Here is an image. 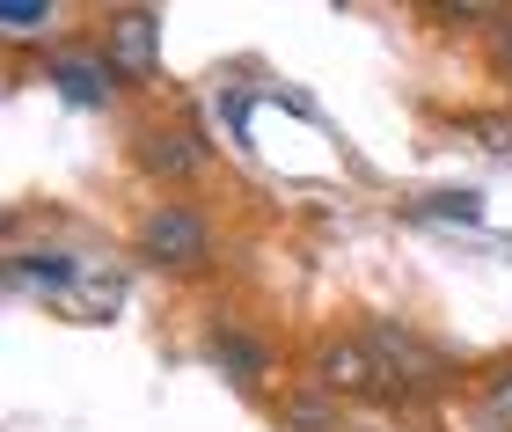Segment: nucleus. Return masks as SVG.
I'll return each mask as SVG.
<instances>
[{
	"instance_id": "1",
	"label": "nucleus",
	"mask_w": 512,
	"mask_h": 432,
	"mask_svg": "<svg viewBox=\"0 0 512 432\" xmlns=\"http://www.w3.org/2000/svg\"><path fill=\"white\" fill-rule=\"evenodd\" d=\"M132 249H139V264H154V271L198 279V271H213V220H205L198 198H161V206L139 213Z\"/></svg>"
},
{
	"instance_id": "2",
	"label": "nucleus",
	"mask_w": 512,
	"mask_h": 432,
	"mask_svg": "<svg viewBox=\"0 0 512 432\" xmlns=\"http://www.w3.org/2000/svg\"><path fill=\"white\" fill-rule=\"evenodd\" d=\"M308 389L322 396H374L388 389V374H381V359L366 337H322L315 359H308Z\"/></svg>"
},
{
	"instance_id": "3",
	"label": "nucleus",
	"mask_w": 512,
	"mask_h": 432,
	"mask_svg": "<svg viewBox=\"0 0 512 432\" xmlns=\"http://www.w3.org/2000/svg\"><path fill=\"white\" fill-rule=\"evenodd\" d=\"M103 59L118 81H154L161 74V22L147 8H118L103 22Z\"/></svg>"
},
{
	"instance_id": "4",
	"label": "nucleus",
	"mask_w": 512,
	"mask_h": 432,
	"mask_svg": "<svg viewBox=\"0 0 512 432\" xmlns=\"http://www.w3.org/2000/svg\"><path fill=\"white\" fill-rule=\"evenodd\" d=\"M132 147H139V169H147L154 184H191V176L205 169V140L191 125H147Z\"/></svg>"
},
{
	"instance_id": "5",
	"label": "nucleus",
	"mask_w": 512,
	"mask_h": 432,
	"mask_svg": "<svg viewBox=\"0 0 512 432\" xmlns=\"http://www.w3.org/2000/svg\"><path fill=\"white\" fill-rule=\"evenodd\" d=\"M205 359H213L227 381H242V389H264V381H271V345L249 337L242 323H227V315H220V330L205 337Z\"/></svg>"
},
{
	"instance_id": "6",
	"label": "nucleus",
	"mask_w": 512,
	"mask_h": 432,
	"mask_svg": "<svg viewBox=\"0 0 512 432\" xmlns=\"http://www.w3.org/2000/svg\"><path fill=\"white\" fill-rule=\"evenodd\" d=\"M44 74H52V88L66 103H110V96H118V74H110L103 44H96V52H52Z\"/></svg>"
},
{
	"instance_id": "7",
	"label": "nucleus",
	"mask_w": 512,
	"mask_h": 432,
	"mask_svg": "<svg viewBox=\"0 0 512 432\" xmlns=\"http://www.w3.org/2000/svg\"><path fill=\"white\" fill-rule=\"evenodd\" d=\"M81 257H66V249H22V257L8 264V286H44L59 301V293H74L81 286Z\"/></svg>"
},
{
	"instance_id": "8",
	"label": "nucleus",
	"mask_w": 512,
	"mask_h": 432,
	"mask_svg": "<svg viewBox=\"0 0 512 432\" xmlns=\"http://www.w3.org/2000/svg\"><path fill=\"white\" fill-rule=\"evenodd\" d=\"M118 301H125V286H118V279H103L96 264L81 271V286H74V293H59V308L74 315V323H103V315H118Z\"/></svg>"
},
{
	"instance_id": "9",
	"label": "nucleus",
	"mask_w": 512,
	"mask_h": 432,
	"mask_svg": "<svg viewBox=\"0 0 512 432\" xmlns=\"http://www.w3.org/2000/svg\"><path fill=\"white\" fill-rule=\"evenodd\" d=\"M278 425L286 432H344V418H337V403L322 396V389H300L286 411H278Z\"/></svg>"
},
{
	"instance_id": "10",
	"label": "nucleus",
	"mask_w": 512,
	"mask_h": 432,
	"mask_svg": "<svg viewBox=\"0 0 512 432\" xmlns=\"http://www.w3.org/2000/svg\"><path fill=\"white\" fill-rule=\"evenodd\" d=\"M44 22H59L52 0H8V8H0V30H8L15 44L22 37H44Z\"/></svg>"
},
{
	"instance_id": "11",
	"label": "nucleus",
	"mask_w": 512,
	"mask_h": 432,
	"mask_svg": "<svg viewBox=\"0 0 512 432\" xmlns=\"http://www.w3.org/2000/svg\"><path fill=\"white\" fill-rule=\"evenodd\" d=\"M417 213H432V220H461V227H476L483 220V191H432Z\"/></svg>"
},
{
	"instance_id": "12",
	"label": "nucleus",
	"mask_w": 512,
	"mask_h": 432,
	"mask_svg": "<svg viewBox=\"0 0 512 432\" xmlns=\"http://www.w3.org/2000/svg\"><path fill=\"white\" fill-rule=\"evenodd\" d=\"M491 66L498 81H512V15H491Z\"/></svg>"
},
{
	"instance_id": "13",
	"label": "nucleus",
	"mask_w": 512,
	"mask_h": 432,
	"mask_svg": "<svg viewBox=\"0 0 512 432\" xmlns=\"http://www.w3.org/2000/svg\"><path fill=\"white\" fill-rule=\"evenodd\" d=\"M476 140L491 154H512V118H476Z\"/></svg>"
}]
</instances>
